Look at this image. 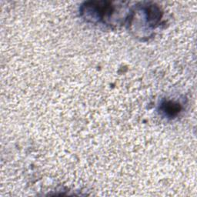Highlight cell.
<instances>
[{"mask_svg": "<svg viewBox=\"0 0 197 197\" xmlns=\"http://www.w3.org/2000/svg\"><path fill=\"white\" fill-rule=\"evenodd\" d=\"M166 112L170 114V115H174L176 113H177L179 112V106L177 105H174L173 103L167 105L166 108Z\"/></svg>", "mask_w": 197, "mask_h": 197, "instance_id": "cell-1", "label": "cell"}]
</instances>
